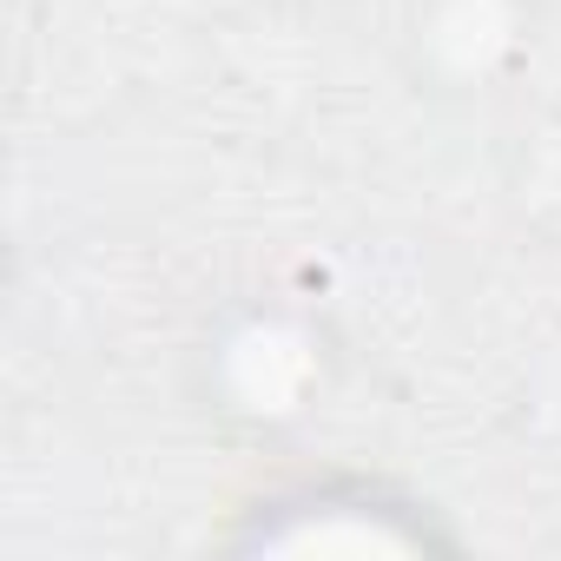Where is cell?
Instances as JSON below:
<instances>
[{
	"mask_svg": "<svg viewBox=\"0 0 561 561\" xmlns=\"http://www.w3.org/2000/svg\"><path fill=\"white\" fill-rule=\"evenodd\" d=\"M508 192L522 198V211H528L541 231H554V238H561V113H548V119L528 133V146H522V159H515Z\"/></svg>",
	"mask_w": 561,
	"mask_h": 561,
	"instance_id": "cell-3",
	"label": "cell"
},
{
	"mask_svg": "<svg viewBox=\"0 0 561 561\" xmlns=\"http://www.w3.org/2000/svg\"><path fill=\"white\" fill-rule=\"evenodd\" d=\"M535 0H410L403 67L430 100H495L535 54Z\"/></svg>",
	"mask_w": 561,
	"mask_h": 561,
	"instance_id": "cell-2",
	"label": "cell"
},
{
	"mask_svg": "<svg viewBox=\"0 0 561 561\" xmlns=\"http://www.w3.org/2000/svg\"><path fill=\"white\" fill-rule=\"evenodd\" d=\"M331 337L311 311L298 305H238L211 344H205V370H211V410L244 423V430H285L298 416H311V403L331 390Z\"/></svg>",
	"mask_w": 561,
	"mask_h": 561,
	"instance_id": "cell-1",
	"label": "cell"
}]
</instances>
